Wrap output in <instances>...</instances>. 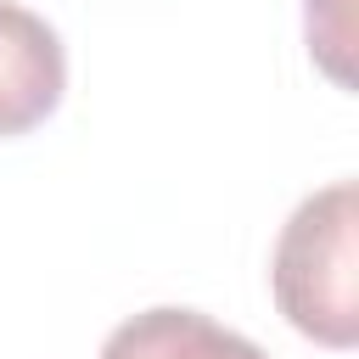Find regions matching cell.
Segmentation results:
<instances>
[{
	"label": "cell",
	"mask_w": 359,
	"mask_h": 359,
	"mask_svg": "<svg viewBox=\"0 0 359 359\" xmlns=\"http://www.w3.org/2000/svg\"><path fill=\"white\" fill-rule=\"evenodd\" d=\"M101 359H269V353L196 309H146L112 325Z\"/></svg>",
	"instance_id": "3"
},
{
	"label": "cell",
	"mask_w": 359,
	"mask_h": 359,
	"mask_svg": "<svg viewBox=\"0 0 359 359\" xmlns=\"http://www.w3.org/2000/svg\"><path fill=\"white\" fill-rule=\"evenodd\" d=\"M303 28H309V56L337 79V84H353L348 73V39H353V22H348V0H303Z\"/></svg>",
	"instance_id": "4"
},
{
	"label": "cell",
	"mask_w": 359,
	"mask_h": 359,
	"mask_svg": "<svg viewBox=\"0 0 359 359\" xmlns=\"http://www.w3.org/2000/svg\"><path fill=\"white\" fill-rule=\"evenodd\" d=\"M62 90H67L62 34L39 11L0 0V140L39 129L62 107Z\"/></svg>",
	"instance_id": "2"
},
{
	"label": "cell",
	"mask_w": 359,
	"mask_h": 359,
	"mask_svg": "<svg viewBox=\"0 0 359 359\" xmlns=\"http://www.w3.org/2000/svg\"><path fill=\"white\" fill-rule=\"evenodd\" d=\"M269 292L292 331L348 353L359 342V191L331 180L303 196L275 236Z\"/></svg>",
	"instance_id": "1"
}]
</instances>
